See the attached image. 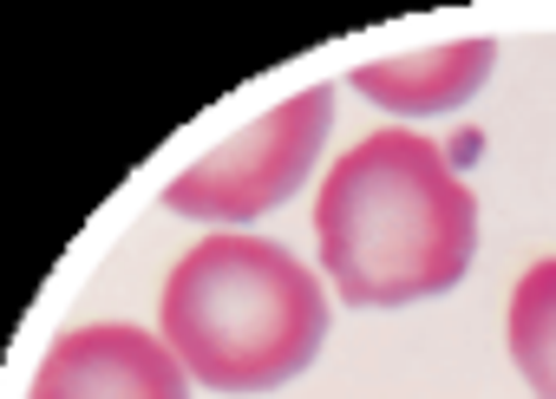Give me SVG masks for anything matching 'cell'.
<instances>
[{
	"label": "cell",
	"instance_id": "cell-1",
	"mask_svg": "<svg viewBox=\"0 0 556 399\" xmlns=\"http://www.w3.org/2000/svg\"><path fill=\"white\" fill-rule=\"evenodd\" d=\"M315 242L328 282L354 308H406L465 282L478 249V197L432 138L387 125L328 171Z\"/></svg>",
	"mask_w": 556,
	"mask_h": 399
},
{
	"label": "cell",
	"instance_id": "cell-2",
	"mask_svg": "<svg viewBox=\"0 0 556 399\" xmlns=\"http://www.w3.org/2000/svg\"><path fill=\"white\" fill-rule=\"evenodd\" d=\"M157 327L197 386L268 392L321 353L328 295L295 249L249 229H216L170 269Z\"/></svg>",
	"mask_w": 556,
	"mask_h": 399
},
{
	"label": "cell",
	"instance_id": "cell-3",
	"mask_svg": "<svg viewBox=\"0 0 556 399\" xmlns=\"http://www.w3.org/2000/svg\"><path fill=\"white\" fill-rule=\"evenodd\" d=\"M328 125H334V86H308V92L282 99L255 125H242L236 138H223L216 151H203L184 177H170L164 210H177L190 223H210V229H242V223L268 216L315 171V158L328 145Z\"/></svg>",
	"mask_w": 556,
	"mask_h": 399
},
{
	"label": "cell",
	"instance_id": "cell-4",
	"mask_svg": "<svg viewBox=\"0 0 556 399\" xmlns=\"http://www.w3.org/2000/svg\"><path fill=\"white\" fill-rule=\"evenodd\" d=\"M34 399H190V373L157 334L99 321L47 347L34 373Z\"/></svg>",
	"mask_w": 556,
	"mask_h": 399
},
{
	"label": "cell",
	"instance_id": "cell-5",
	"mask_svg": "<svg viewBox=\"0 0 556 399\" xmlns=\"http://www.w3.org/2000/svg\"><path fill=\"white\" fill-rule=\"evenodd\" d=\"M497 66V47L491 40H452V47H426V53H400V60H380V66H361L348 73V86L361 99H374L380 112H400V119H439L452 105H465Z\"/></svg>",
	"mask_w": 556,
	"mask_h": 399
},
{
	"label": "cell",
	"instance_id": "cell-6",
	"mask_svg": "<svg viewBox=\"0 0 556 399\" xmlns=\"http://www.w3.org/2000/svg\"><path fill=\"white\" fill-rule=\"evenodd\" d=\"M510 360L530 379L536 399H556V255L523 269V282L510 288Z\"/></svg>",
	"mask_w": 556,
	"mask_h": 399
}]
</instances>
